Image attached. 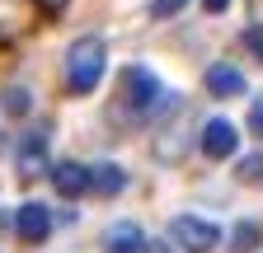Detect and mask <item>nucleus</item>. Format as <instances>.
Returning a JSON list of instances; mask_svg holds the SVG:
<instances>
[{
  "mask_svg": "<svg viewBox=\"0 0 263 253\" xmlns=\"http://www.w3.org/2000/svg\"><path fill=\"white\" fill-rule=\"evenodd\" d=\"M104 66H108V47L104 38H76L71 52H66V85L71 94H94L99 80H104Z\"/></svg>",
  "mask_w": 263,
  "mask_h": 253,
  "instance_id": "obj_1",
  "label": "nucleus"
},
{
  "mask_svg": "<svg viewBox=\"0 0 263 253\" xmlns=\"http://www.w3.org/2000/svg\"><path fill=\"white\" fill-rule=\"evenodd\" d=\"M170 239L183 248V253H212L221 244V230L202 216H174L170 220Z\"/></svg>",
  "mask_w": 263,
  "mask_h": 253,
  "instance_id": "obj_2",
  "label": "nucleus"
},
{
  "mask_svg": "<svg viewBox=\"0 0 263 253\" xmlns=\"http://www.w3.org/2000/svg\"><path fill=\"white\" fill-rule=\"evenodd\" d=\"M122 94H127V108L132 113H155V103H160V80L146 71V66H127L122 71Z\"/></svg>",
  "mask_w": 263,
  "mask_h": 253,
  "instance_id": "obj_3",
  "label": "nucleus"
},
{
  "mask_svg": "<svg viewBox=\"0 0 263 253\" xmlns=\"http://www.w3.org/2000/svg\"><path fill=\"white\" fill-rule=\"evenodd\" d=\"M240 145V132H235V122H226V117H212L202 126V155L207 160H230Z\"/></svg>",
  "mask_w": 263,
  "mask_h": 253,
  "instance_id": "obj_4",
  "label": "nucleus"
},
{
  "mask_svg": "<svg viewBox=\"0 0 263 253\" xmlns=\"http://www.w3.org/2000/svg\"><path fill=\"white\" fill-rule=\"evenodd\" d=\"M14 230H19L24 244H43V239L52 235V211H47L43 202H24L19 216H14Z\"/></svg>",
  "mask_w": 263,
  "mask_h": 253,
  "instance_id": "obj_5",
  "label": "nucleus"
},
{
  "mask_svg": "<svg viewBox=\"0 0 263 253\" xmlns=\"http://www.w3.org/2000/svg\"><path fill=\"white\" fill-rule=\"evenodd\" d=\"M52 187L61 197H80V193H89V164H80V160H61V164H52Z\"/></svg>",
  "mask_w": 263,
  "mask_h": 253,
  "instance_id": "obj_6",
  "label": "nucleus"
},
{
  "mask_svg": "<svg viewBox=\"0 0 263 253\" xmlns=\"http://www.w3.org/2000/svg\"><path fill=\"white\" fill-rule=\"evenodd\" d=\"M202 85H207L212 99H235V94H245V71H235V66L221 61V66H207Z\"/></svg>",
  "mask_w": 263,
  "mask_h": 253,
  "instance_id": "obj_7",
  "label": "nucleus"
},
{
  "mask_svg": "<svg viewBox=\"0 0 263 253\" xmlns=\"http://www.w3.org/2000/svg\"><path fill=\"white\" fill-rule=\"evenodd\" d=\"M146 248V235L137 220H118V225L104 235V253H141Z\"/></svg>",
  "mask_w": 263,
  "mask_h": 253,
  "instance_id": "obj_8",
  "label": "nucleus"
},
{
  "mask_svg": "<svg viewBox=\"0 0 263 253\" xmlns=\"http://www.w3.org/2000/svg\"><path fill=\"white\" fill-rule=\"evenodd\" d=\"M127 187V174H122V164H89V193H99V197H118Z\"/></svg>",
  "mask_w": 263,
  "mask_h": 253,
  "instance_id": "obj_9",
  "label": "nucleus"
},
{
  "mask_svg": "<svg viewBox=\"0 0 263 253\" xmlns=\"http://www.w3.org/2000/svg\"><path fill=\"white\" fill-rule=\"evenodd\" d=\"M14 164H19V174H38V169L47 164V132H28Z\"/></svg>",
  "mask_w": 263,
  "mask_h": 253,
  "instance_id": "obj_10",
  "label": "nucleus"
},
{
  "mask_svg": "<svg viewBox=\"0 0 263 253\" xmlns=\"http://www.w3.org/2000/svg\"><path fill=\"white\" fill-rule=\"evenodd\" d=\"M258 239H263V230L254 225V220H240L235 235H230V248H235V253H254V248H258Z\"/></svg>",
  "mask_w": 263,
  "mask_h": 253,
  "instance_id": "obj_11",
  "label": "nucleus"
},
{
  "mask_svg": "<svg viewBox=\"0 0 263 253\" xmlns=\"http://www.w3.org/2000/svg\"><path fill=\"white\" fill-rule=\"evenodd\" d=\"M235 178L240 183H263V155H245L240 169H235Z\"/></svg>",
  "mask_w": 263,
  "mask_h": 253,
  "instance_id": "obj_12",
  "label": "nucleus"
},
{
  "mask_svg": "<svg viewBox=\"0 0 263 253\" xmlns=\"http://www.w3.org/2000/svg\"><path fill=\"white\" fill-rule=\"evenodd\" d=\"M28 103H33V99H28V89H19V85H14V89H5V113L24 117V113H28Z\"/></svg>",
  "mask_w": 263,
  "mask_h": 253,
  "instance_id": "obj_13",
  "label": "nucleus"
},
{
  "mask_svg": "<svg viewBox=\"0 0 263 253\" xmlns=\"http://www.w3.org/2000/svg\"><path fill=\"white\" fill-rule=\"evenodd\" d=\"M188 5V0H155V5H151V19H170V14H179Z\"/></svg>",
  "mask_w": 263,
  "mask_h": 253,
  "instance_id": "obj_14",
  "label": "nucleus"
},
{
  "mask_svg": "<svg viewBox=\"0 0 263 253\" xmlns=\"http://www.w3.org/2000/svg\"><path fill=\"white\" fill-rule=\"evenodd\" d=\"M245 47H249V52L263 61V28H249V33H245Z\"/></svg>",
  "mask_w": 263,
  "mask_h": 253,
  "instance_id": "obj_15",
  "label": "nucleus"
},
{
  "mask_svg": "<svg viewBox=\"0 0 263 253\" xmlns=\"http://www.w3.org/2000/svg\"><path fill=\"white\" fill-rule=\"evenodd\" d=\"M249 132L263 136V99H254V108H249Z\"/></svg>",
  "mask_w": 263,
  "mask_h": 253,
  "instance_id": "obj_16",
  "label": "nucleus"
},
{
  "mask_svg": "<svg viewBox=\"0 0 263 253\" xmlns=\"http://www.w3.org/2000/svg\"><path fill=\"white\" fill-rule=\"evenodd\" d=\"M226 5H230V0H202V10H207V14H221Z\"/></svg>",
  "mask_w": 263,
  "mask_h": 253,
  "instance_id": "obj_17",
  "label": "nucleus"
},
{
  "mask_svg": "<svg viewBox=\"0 0 263 253\" xmlns=\"http://www.w3.org/2000/svg\"><path fill=\"white\" fill-rule=\"evenodd\" d=\"M141 253H170V248H164V244H155V239H146V248Z\"/></svg>",
  "mask_w": 263,
  "mask_h": 253,
  "instance_id": "obj_18",
  "label": "nucleus"
}]
</instances>
